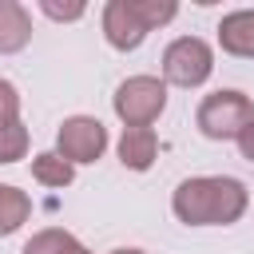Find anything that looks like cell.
Wrapping results in <instances>:
<instances>
[{"label":"cell","mask_w":254,"mask_h":254,"mask_svg":"<svg viewBox=\"0 0 254 254\" xmlns=\"http://www.w3.org/2000/svg\"><path fill=\"white\" fill-rule=\"evenodd\" d=\"M20 254H91L79 238H71L67 230H40V234H32L28 242H24V250Z\"/></svg>","instance_id":"8fae6325"},{"label":"cell","mask_w":254,"mask_h":254,"mask_svg":"<svg viewBox=\"0 0 254 254\" xmlns=\"http://www.w3.org/2000/svg\"><path fill=\"white\" fill-rule=\"evenodd\" d=\"M218 44H222V52H230V56L254 60V8H242V12L222 16V24H218Z\"/></svg>","instance_id":"52a82bcc"},{"label":"cell","mask_w":254,"mask_h":254,"mask_svg":"<svg viewBox=\"0 0 254 254\" xmlns=\"http://www.w3.org/2000/svg\"><path fill=\"white\" fill-rule=\"evenodd\" d=\"M210 71H214V52L198 36H179L163 52V79L175 87H198L210 79Z\"/></svg>","instance_id":"277c9868"},{"label":"cell","mask_w":254,"mask_h":254,"mask_svg":"<svg viewBox=\"0 0 254 254\" xmlns=\"http://www.w3.org/2000/svg\"><path fill=\"white\" fill-rule=\"evenodd\" d=\"M111 103H115V115L127 127H151L167 107V83L155 79V75H131V79L119 83Z\"/></svg>","instance_id":"3957f363"},{"label":"cell","mask_w":254,"mask_h":254,"mask_svg":"<svg viewBox=\"0 0 254 254\" xmlns=\"http://www.w3.org/2000/svg\"><path fill=\"white\" fill-rule=\"evenodd\" d=\"M24 151H28V131H24V123L16 119V123H4L0 127V163H16V159H24Z\"/></svg>","instance_id":"5bb4252c"},{"label":"cell","mask_w":254,"mask_h":254,"mask_svg":"<svg viewBox=\"0 0 254 254\" xmlns=\"http://www.w3.org/2000/svg\"><path fill=\"white\" fill-rule=\"evenodd\" d=\"M238 151H242V159H250V163H254V119L242 127V135H238Z\"/></svg>","instance_id":"e0dca14e"},{"label":"cell","mask_w":254,"mask_h":254,"mask_svg":"<svg viewBox=\"0 0 254 254\" xmlns=\"http://www.w3.org/2000/svg\"><path fill=\"white\" fill-rule=\"evenodd\" d=\"M16 115H20V95H16V87L8 79H0V127L16 123Z\"/></svg>","instance_id":"9a60e30c"},{"label":"cell","mask_w":254,"mask_h":254,"mask_svg":"<svg viewBox=\"0 0 254 254\" xmlns=\"http://www.w3.org/2000/svg\"><path fill=\"white\" fill-rule=\"evenodd\" d=\"M28 214H32V198H28L24 190L0 183V238L12 234V230H20V226L28 222Z\"/></svg>","instance_id":"30bf717a"},{"label":"cell","mask_w":254,"mask_h":254,"mask_svg":"<svg viewBox=\"0 0 254 254\" xmlns=\"http://www.w3.org/2000/svg\"><path fill=\"white\" fill-rule=\"evenodd\" d=\"M171 210L187 226H230L246 210V187L226 175H202L179 183Z\"/></svg>","instance_id":"6da1fadb"},{"label":"cell","mask_w":254,"mask_h":254,"mask_svg":"<svg viewBox=\"0 0 254 254\" xmlns=\"http://www.w3.org/2000/svg\"><path fill=\"white\" fill-rule=\"evenodd\" d=\"M103 36L119 52H135L147 40V28H143V20H139V12H135L131 0H111L103 8Z\"/></svg>","instance_id":"8992f818"},{"label":"cell","mask_w":254,"mask_h":254,"mask_svg":"<svg viewBox=\"0 0 254 254\" xmlns=\"http://www.w3.org/2000/svg\"><path fill=\"white\" fill-rule=\"evenodd\" d=\"M250 119H254V103L242 91H210L194 115V123L206 139H238Z\"/></svg>","instance_id":"7a4b0ae2"},{"label":"cell","mask_w":254,"mask_h":254,"mask_svg":"<svg viewBox=\"0 0 254 254\" xmlns=\"http://www.w3.org/2000/svg\"><path fill=\"white\" fill-rule=\"evenodd\" d=\"M131 4H135V12H139V20H143V28H147V32H155V28L171 24V20H175V12H179V4H175V0H131Z\"/></svg>","instance_id":"4fadbf2b"},{"label":"cell","mask_w":254,"mask_h":254,"mask_svg":"<svg viewBox=\"0 0 254 254\" xmlns=\"http://www.w3.org/2000/svg\"><path fill=\"white\" fill-rule=\"evenodd\" d=\"M32 175H36V183H44V187H67V183L75 179V167H71L60 151H44V155L32 159Z\"/></svg>","instance_id":"7c38bea8"},{"label":"cell","mask_w":254,"mask_h":254,"mask_svg":"<svg viewBox=\"0 0 254 254\" xmlns=\"http://www.w3.org/2000/svg\"><path fill=\"white\" fill-rule=\"evenodd\" d=\"M56 147L71 167L75 163H95L107 147V127L91 115H71V119H64V127L56 135Z\"/></svg>","instance_id":"5b68a950"},{"label":"cell","mask_w":254,"mask_h":254,"mask_svg":"<svg viewBox=\"0 0 254 254\" xmlns=\"http://www.w3.org/2000/svg\"><path fill=\"white\" fill-rule=\"evenodd\" d=\"M159 155V139H155V127H123V139H119V159L123 167L131 171H147Z\"/></svg>","instance_id":"ba28073f"},{"label":"cell","mask_w":254,"mask_h":254,"mask_svg":"<svg viewBox=\"0 0 254 254\" xmlns=\"http://www.w3.org/2000/svg\"><path fill=\"white\" fill-rule=\"evenodd\" d=\"M32 40V20L16 0H0V52H20Z\"/></svg>","instance_id":"9c48e42d"},{"label":"cell","mask_w":254,"mask_h":254,"mask_svg":"<svg viewBox=\"0 0 254 254\" xmlns=\"http://www.w3.org/2000/svg\"><path fill=\"white\" fill-rule=\"evenodd\" d=\"M111 254H143V250H135V246H119V250H111Z\"/></svg>","instance_id":"ac0fdd59"},{"label":"cell","mask_w":254,"mask_h":254,"mask_svg":"<svg viewBox=\"0 0 254 254\" xmlns=\"http://www.w3.org/2000/svg\"><path fill=\"white\" fill-rule=\"evenodd\" d=\"M40 12L52 16V20H79V16H83V4H67V8H60V4H40Z\"/></svg>","instance_id":"2e32d148"}]
</instances>
